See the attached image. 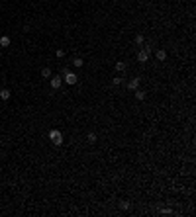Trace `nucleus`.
I'll use <instances>...</instances> for the list:
<instances>
[{
  "label": "nucleus",
  "mask_w": 196,
  "mask_h": 217,
  "mask_svg": "<svg viewBox=\"0 0 196 217\" xmlns=\"http://www.w3.org/2000/svg\"><path fill=\"white\" fill-rule=\"evenodd\" d=\"M49 139H51V143H53L55 147H61V145H63V135H61L59 129H51V131H49Z\"/></svg>",
  "instance_id": "f257e3e1"
},
{
  "label": "nucleus",
  "mask_w": 196,
  "mask_h": 217,
  "mask_svg": "<svg viewBox=\"0 0 196 217\" xmlns=\"http://www.w3.org/2000/svg\"><path fill=\"white\" fill-rule=\"evenodd\" d=\"M65 82H67V84H71V86H73V84H77V82H79V76H77L75 75V72H67V75H65Z\"/></svg>",
  "instance_id": "f03ea898"
},
{
  "label": "nucleus",
  "mask_w": 196,
  "mask_h": 217,
  "mask_svg": "<svg viewBox=\"0 0 196 217\" xmlns=\"http://www.w3.org/2000/svg\"><path fill=\"white\" fill-rule=\"evenodd\" d=\"M147 59H149V53L143 51V49H139V51H137V61L139 63H147Z\"/></svg>",
  "instance_id": "7ed1b4c3"
},
{
  "label": "nucleus",
  "mask_w": 196,
  "mask_h": 217,
  "mask_svg": "<svg viewBox=\"0 0 196 217\" xmlns=\"http://www.w3.org/2000/svg\"><path fill=\"white\" fill-rule=\"evenodd\" d=\"M61 84H63V78H59V76H55V78H51V88L53 90H59Z\"/></svg>",
  "instance_id": "20e7f679"
},
{
  "label": "nucleus",
  "mask_w": 196,
  "mask_h": 217,
  "mask_svg": "<svg viewBox=\"0 0 196 217\" xmlns=\"http://www.w3.org/2000/svg\"><path fill=\"white\" fill-rule=\"evenodd\" d=\"M127 88L130 90H137L139 88V78H131V80L127 82Z\"/></svg>",
  "instance_id": "39448f33"
},
{
  "label": "nucleus",
  "mask_w": 196,
  "mask_h": 217,
  "mask_svg": "<svg viewBox=\"0 0 196 217\" xmlns=\"http://www.w3.org/2000/svg\"><path fill=\"white\" fill-rule=\"evenodd\" d=\"M10 43H12V39H10L8 35H2V37H0V47H10Z\"/></svg>",
  "instance_id": "423d86ee"
},
{
  "label": "nucleus",
  "mask_w": 196,
  "mask_h": 217,
  "mask_svg": "<svg viewBox=\"0 0 196 217\" xmlns=\"http://www.w3.org/2000/svg\"><path fill=\"white\" fill-rule=\"evenodd\" d=\"M155 57H157V61H165V59H167V51H165V49H159V51L155 53Z\"/></svg>",
  "instance_id": "0eeeda50"
},
{
  "label": "nucleus",
  "mask_w": 196,
  "mask_h": 217,
  "mask_svg": "<svg viewBox=\"0 0 196 217\" xmlns=\"http://www.w3.org/2000/svg\"><path fill=\"white\" fill-rule=\"evenodd\" d=\"M10 96H12V92H10L8 88H2V90H0V98H2V100H10Z\"/></svg>",
  "instance_id": "6e6552de"
},
{
  "label": "nucleus",
  "mask_w": 196,
  "mask_h": 217,
  "mask_svg": "<svg viewBox=\"0 0 196 217\" xmlns=\"http://www.w3.org/2000/svg\"><path fill=\"white\" fill-rule=\"evenodd\" d=\"M136 100H137V102H143V100H145V92H143V90H139V88L136 90Z\"/></svg>",
  "instance_id": "1a4fd4ad"
},
{
  "label": "nucleus",
  "mask_w": 196,
  "mask_h": 217,
  "mask_svg": "<svg viewBox=\"0 0 196 217\" xmlns=\"http://www.w3.org/2000/svg\"><path fill=\"white\" fill-rule=\"evenodd\" d=\"M133 41H136V45H143L145 37H143V35H141V33H137V35H136V39H133Z\"/></svg>",
  "instance_id": "9d476101"
},
{
  "label": "nucleus",
  "mask_w": 196,
  "mask_h": 217,
  "mask_svg": "<svg viewBox=\"0 0 196 217\" xmlns=\"http://www.w3.org/2000/svg\"><path fill=\"white\" fill-rule=\"evenodd\" d=\"M41 76H43V78H49V76H51V69H47V66H45V69H41Z\"/></svg>",
  "instance_id": "9b49d317"
},
{
  "label": "nucleus",
  "mask_w": 196,
  "mask_h": 217,
  "mask_svg": "<svg viewBox=\"0 0 196 217\" xmlns=\"http://www.w3.org/2000/svg\"><path fill=\"white\" fill-rule=\"evenodd\" d=\"M73 65H75L77 69H80V66L84 65V61H83V59H79V57H77V59H73Z\"/></svg>",
  "instance_id": "f8f14e48"
},
{
  "label": "nucleus",
  "mask_w": 196,
  "mask_h": 217,
  "mask_svg": "<svg viewBox=\"0 0 196 217\" xmlns=\"http://www.w3.org/2000/svg\"><path fill=\"white\" fill-rule=\"evenodd\" d=\"M116 71H120V72H124V71H126V63H116Z\"/></svg>",
  "instance_id": "ddd939ff"
},
{
  "label": "nucleus",
  "mask_w": 196,
  "mask_h": 217,
  "mask_svg": "<svg viewBox=\"0 0 196 217\" xmlns=\"http://www.w3.org/2000/svg\"><path fill=\"white\" fill-rule=\"evenodd\" d=\"M120 208L124 209V211H127V209L131 208V203H130V202H122V203H120Z\"/></svg>",
  "instance_id": "4468645a"
},
{
  "label": "nucleus",
  "mask_w": 196,
  "mask_h": 217,
  "mask_svg": "<svg viewBox=\"0 0 196 217\" xmlns=\"http://www.w3.org/2000/svg\"><path fill=\"white\" fill-rule=\"evenodd\" d=\"M86 139H88V143H96V133H88Z\"/></svg>",
  "instance_id": "2eb2a0df"
},
{
  "label": "nucleus",
  "mask_w": 196,
  "mask_h": 217,
  "mask_svg": "<svg viewBox=\"0 0 196 217\" xmlns=\"http://www.w3.org/2000/svg\"><path fill=\"white\" fill-rule=\"evenodd\" d=\"M55 55H57V59H63V57H65V51H63V49H57Z\"/></svg>",
  "instance_id": "dca6fc26"
},
{
  "label": "nucleus",
  "mask_w": 196,
  "mask_h": 217,
  "mask_svg": "<svg viewBox=\"0 0 196 217\" xmlns=\"http://www.w3.org/2000/svg\"><path fill=\"white\" fill-rule=\"evenodd\" d=\"M141 49H143V51H147V53H149V55H151V53H153V49H151L149 45H143V47H141Z\"/></svg>",
  "instance_id": "f3484780"
},
{
  "label": "nucleus",
  "mask_w": 196,
  "mask_h": 217,
  "mask_svg": "<svg viewBox=\"0 0 196 217\" xmlns=\"http://www.w3.org/2000/svg\"><path fill=\"white\" fill-rule=\"evenodd\" d=\"M163 213H165V215H171V213H173V209H171V208H163Z\"/></svg>",
  "instance_id": "a211bd4d"
},
{
  "label": "nucleus",
  "mask_w": 196,
  "mask_h": 217,
  "mask_svg": "<svg viewBox=\"0 0 196 217\" xmlns=\"http://www.w3.org/2000/svg\"><path fill=\"white\" fill-rule=\"evenodd\" d=\"M120 82H122V78H112V84H114V86H118Z\"/></svg>",
  "instance_id": "6ab92c4d"
}]
</instances>
